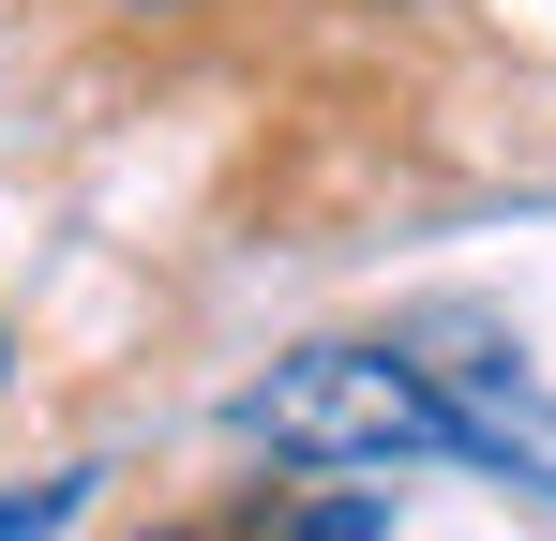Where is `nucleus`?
<instances>
[{"instance_id": "nucleus-2", "label": "nucleus", "mask_w": 556, "mask_h": 541, "mask_svg": "<svg viewBox=\"0 0 556 541\" xmlns=\"http://www.w3.org/2000/svg\"><path fill=\"white\" fill-rule=\"evenodd\" d=\"M421 376H437V422H452L466 466H496V481L556 496V391L527 376V361H421Z\"/></svg>"}, {"instance_id": "nucleus-6", "label": "nucleus", "mask_w": 556, "mask_h": 541, "mask_svg": "<svg viewBox=\"0 0 556 541\" xmlns=\"http://www.w3.org/2000/svg\"><path fill=\"white\" fill-rule=\"evenodd\" d=\"M105 15H195V0H105Z\"/></svg>"}, {"instance_id": "nucleus-1", "label": "nucleus", "mask_w": 556, "mask_h": 541, "mask_svg": "<svg viewBox=\"0 0 556 541\" xmlns=\"http://www.w3.org/2000/svg\"><path fill=\"white\" fill-rule=\"evenodd\" d=\"M226 437H256L271 466H421V451H452V422L406 347H301L226 406Z\"/></svg>"}, {"instance_id": "nucleus-5", "label": "nucleus", "mask_w": 556, "mask_h": 541, "mask_svg": "<svg viewBox=\"0 0 556 541\" xmlns=\"http://www.w3.org/2000/svg\"><path fill=\"white\" fill-rule=\"evenodd\" d=\"M136 541H241V527H211V512H181V527H136Z\"/></svg>"}, {"instance_id": "nucleus-3", "label": "nucleus", "mask_w": 556, "mask_h": 541, "mask_svg": "<svg viewBox=\"0 0 556 541\" xmlns=\"http://www.w3.org/2000/svg\"><path fill=\"white\" fill-rule=\"evenodd\" d=\"M286 541H391V496H376V481H346V496H316Z\"/></svg>"}, {"instance_id": "nucleus-4", "label": "nucleus", "mask_w": 556, "mask_h": 541, "mask_svg": "<svg viewBox=\"0 0 556 541\" xmlns=\"http://www.w3.org/2000/svg\"><path fill=\"white\" fill-rule=\"evenodd\" d=\"M76 496H91V466H76V481H30V496H0V541H46Z\"/></svg>"}]
</instances>
